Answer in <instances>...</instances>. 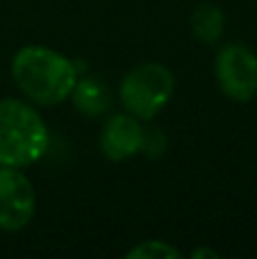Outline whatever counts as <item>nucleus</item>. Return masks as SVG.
<instances>
[{
	"mask_svg": "<svg viewBox=\"0 0 257 259\" xmlns=\"http://www.w3.org/2000/svg\"><path fill=\"white\" fill-rule=\"evenodd\" d=\"M68 98H71L73 107L87 118L103 116V114H107L112 109V91L105 84V80H100L98 75L77 77Z\"/></svg>",
	"mask_w": 257,
	"mask_h": 259,
	"instance_id": "0eeeda50",
	"label": "nucleus"
},
{
	"mask_svg": "<svg viewBox=\"0 0 257 259\" xmlns=\"http://www.w3.org/2000/svg\"><path fill=\"white\" fill-rule=\"evenodd\" d=\"M200 255H212V257H217V252H212V250H196V252H194V257H200Z\"/></svg>",
	"mask_w": 257,
	"mask_h": 259,
	"instance_id": "9b49d317",
	"label": "nucleus"
},
{
	"mask_svg": "<svg viewBox=\"0 0 257 259\" xmlns=\"http://www.w3.org/2000/svg\"><path fill=\"white\" fill-rule=\"evenodd\" d=\"M166 150V139H164L162 130H150L146 132V143H144V152L148 157H159L162 152Z\"/></svg>",
	"mask_w": 257,
	"mask_h": 259,
	"instance_id": "9d476101",
	"label": "nucleus"
},
{
	"mask_svg": "<svg viewBox=\"0 0 257 259\" xmlns=\"http://www.w3.org/2000/svg\"><path fill=\"white\" fill-rule=\"evenodd\" d=\"M176 91V77L164 64L144 62L125 73L118 96L127 114L139 121H153L168 105Z\"/></svg>",
	"mask_w": 257,
	"mask_h": 259,
	"instance_id": "7ed1b4c3",
	"label": "nucleus"
},
{
	"mask_svg": "<svg viewBox=\"0 0 257 259\" xmlns=\"http://www.w3.org/2000/svg\"><path fill=\"white\" fill-rule=\"evenodd\" d=\"M12 77L27 100L53 107L68 100L80 73L66 55L46 46H25L12 59Z\"/></svg>",
	"mask_w": 257,
	"mask_h": 259,
	"instance_id": "f257e3e1",
	"label": "nucleus"
},
{
	"mask_svg": "<svg viewBox=\"0 0 257 259\" xmlns=\"http://www.w3.org/2000/svg\"><path fill=\"white\" fill-rule=\"evenodd\" d=\"M127 257H132V259H176V257H180V250L168 246L166 241L153 239V241H141L139 246L127 252Z\"/></svg>",
	"mask_w": 257,
	"mask_h": 259,
	"instance_id": "1a4fd4ad",
	"label": "nucleus"
},
{
	"mask_svg": "<svg viewBox=\"0 0 257 259\" xmlns=\"http://www.w3.org/2000/svg\"><path fill=\"white\" fill-rule=\"evenodd\" d=\"M48 127L32 105L18 98L0 100V166H32L48 152Z\"/></svg>",
	"mask_w": 257,
	"mask_h": 259,
	"instance_id": "f03ea898",
	"label": "nucleus"
},
{
	"mask_svg": "<svg viewBox=\"0 0 257 259\" xmlns=\"http://www.w3.org/2000/svg\"><path fill=\"white\" fill-rule=\"evenodd\" d=\"M191 30L200 44H217L226 30V14L212 3L198 5L191 16Z\"/></svg>",
	"mask_w": 257,
	"mask_h": 259,
	"instance_id": "6e6552de",
	"label": "nucleus"
},
{
	"mask_svg": "<svg viewBox=\"0 0 257 259\" xmlns=\"http://www.w3.org/2000/svg\"><path fill=\"white\" fill-rule=\"evenodd\" d=\"M36 214V191L21 168L0 166V230L18 232Z\"/></svg>",
	"mask_w": 257,
	"mask_h": 259,
	"instance_id": "39448f33",
	"label": "nucleus"
},
{
	"mask_svg": "<svg viewBox=\"0 0 257 259\" xmlns=\"http://www.w3.org/2000/svg\"><path fill=\"white\" fill-rule=\"evenodd\" d=\"M146 130L132 114H114L100 132V150L109 161H125L144 152Z\"/></svg>",
	"mask_w": 257,
	"mask_h": 259,
	"instance_id": "423d86ee",
	"label": "nucleus"
},
{
	"mask_svg": "<svg viewBox=\"0 0 257 259\" xmlns=\"http://www.w3.org/2000/svg\"><path fill=\"white\" fill-rule=\"evenodd\" d=\"M214 75L230 100L248 103L257 96V55L244 44H226L217 53Z\"/></svg>",
	"mask_w": 257,
	"mask_h": 259,
	"instance_id": "20e7f679",
	"label": "nucleus"
}]
</instances>
